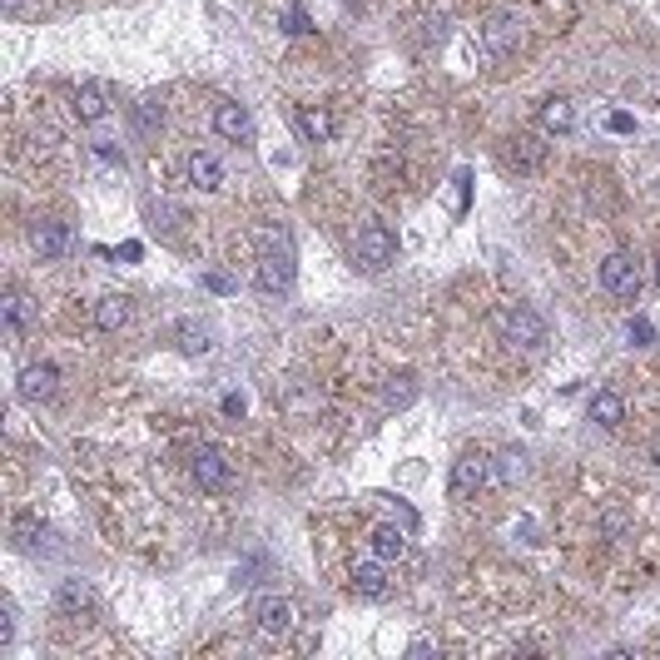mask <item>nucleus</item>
Wrapping results in <instances>:
<instances>
[{"label": "nucleus", "mask_w": 660, "mask_h": 660, "mask_svg": "<svg viewBox=\"0 0 660 660\" xmlns=\"http://www.w3.org/2000/svg\"><path fill=\"white\" fill-rule=\"evenodd\" d=\"M40 536H45V522H40V517H15V522H10V541H15V551H35Z\"/></svg>", "instance_id": "nucleus-24"}, {"label": "nucleus", "mask_w": 660, "mask_h": 660, "mask_svg": "<svg viewBox=\"0 0 660 660\" xmlns=\"http://www.w3.org/2000/svg\"><path fill=\"white\" fill-rule=\"evenodd\" d=\"M130 298L125 293H105L100 303H95V328L100 333H120V328H130Z\"/></svg>", "instance_id": "nucleus-15"}, {"label": "nucleus", "mask_w": 660, "mask_h": 660, "mask_svg": "<svg viewBox=\"0 0 660 660\" xmlns=\"http://www.w3.org/2000/svg\"><path fill=\"white\" fill-rule=\"evenodd\" d=\"M55 606H60L65 616H80V611H90V606H95V591H90V581H80V576L60 581V591H55Z\"/></svg>", "instance_id": "nucleus-18"}, {"label": "nucleus", "mask_w": 660, "mask_h": 660, "mask_svg": "<svg viewBox=\"0 0 660 660\" xmlns=\"http://www.w3.org/2000/svg\"><path fill=\"white\" fill-rule=\"evenodd\" d=\"M293 125H298V134L308 144H328L333 139V115H323V110H293Z\"/></svg>", "instance_id": "nucleus-20"}, {"label": "nucleus", "mask_w": 660, "mask_h": 660, "mask_svg": "<svg viewBox=\"0 0 660 660\" xmlns=\"http://www.w3.org/2000/svg\"><path fill=\"white\" fill-rule=\"evenodd\" d=\"M656 288H660V259H656Z\"/></svg>", "instance_id": "nucleus-35"}, {"label": "nucleus", "mask_w": 660, "mask_h": 660, "mask_svg": "<svg viewBox=\"0 0 660 660\" xmlns=\"http://www.w3.org/2000/svg\"><path fill=\"white\" fill-rule=\"evenodd\" d=\"M189 477L199 482V492H229L234 487V467H229V457L219 447H199L189 457Z\"/></svg>", "instance_id": "nucleus-6"}, {"label": "nucleus", "mask_w": 660, "mask_h": 660, "mask_svg": "<svg viewBox=\"0 0 660 660\" xmlns=\"http://www.w3.org/2000/svg\"><path fill=\"white\" fill-rule=\"evenodd\" d=\"M522 472H527V457H522V452H502V457L492 462V482H502V487L517 482Z\"/></svg>", "instance_id": "nucleus-26"}, {"label": "nucleus", "mask_w": 660, "mask_h": 660, "mask_svg": "<svg viewBox=\"0 0 660 660\" xmlns=\"http://www.w3.org/2000/svg\"><path fill=\"white\" fill-rule=\"evenodd\" d=\"M541 125L551 134H566L571 125H576V110H571V100H546L541 105Z\"/></svg>", "instance_id": "nucleus-25"}, {"label": "nucleus", "mask_w": 660, "mask_h": 660, "mask_svg": "<svg viewBox=\"0 0 660 660\" xmlns=\"http://www.w3.org/2000/svg\"><path fill=\"white\" fill-rule=\"evenodd\" d=\"M259 288L264 293H288L293 288V278H298V259H293V239H288V229H278V224H264L259 229Z\"/></svg>", "instance_id": "nucleus-1"}, {"label": "nucleus", "mask_w": 660, "mask_h": 660, "mask_svg": "<svg viewBox=\"0 0 660 660\" xmlns=\"http://www.w3.org/2000/svg\"><path fill=\"white\" fill-rule=\"evenodd\" d=\"M497 328H502V338H507L512 348H522V353H536V348L546 343V323H541V313H536V308H527V303H512V308H502Z\"/></svg>", "instance_id": "nucleus-3"}, {"label": "nucleus", "mask_w": 660, "mask_h": 660, "mask_svg": "<svg viewBox=\"0 0 660 660\" xmlns=\"http://www.w3.org/2000/svg\"><path fill=\"white\" fill-rule=\"evenodd\" d=\"M214 130L224 134L229 144H249V139H254V115H249L239 100H219V105H214Z\"/></svg>", "instance_id": "nucleus-10"}, {"label": "nucleus", "mask_w": 660, "mask_h": 660, "mask_svg": "<svg viewBox=\"0 0 660 660\" xmlns=\"http://www.w3.org/2000/svg\"><path fill=\"white\" fill-rule=\"evenodd\" d=\"M224 412H229V417H239V412H244V397L229 393V397H224Z\"/></svg>", "instance_id": "nucleus-32"}, {"label": "nucleus", "mask_w": 660, "mask_h": 660, "mask_svg": "<svg viewBox=\"0 0 660 660\" xmlns=\"http://www.w3.org/2000/svg\"><path fill=\"white\" fill-rule=\"evenodd\" d=\"M656 646H660V641H656Z\"/></svg>", "instance_id": "nucleus-37"}, {"label": "nucleus", "mask_w": 660, "mask_h": 660, "mask_svg": "<svg viewBox=\"0 0 660 660\" xmlns=\"http://www.w3.org/2000/svg\"><path fill=\"white\" fill-rule=\"evenodd\" d=\"M189 179L199 184V189H224V164H219V154H209V149H194L189 154Z\"/></svg>", "instance_id": "nucleus-17"}, {"label": "nucleus", "mask_w": 660, "mask_h": 660, "mask_svg": "<svg viewBox=\"0 0 660 660\" xmlns=\"http://www.w3.org/2000/svg\"><path fill=\"white\" fill-rule=\"evenodd\" d=\"M621 527H626V517H621V512H611V517H606V531H611V536H621Z\"/></svg>", "instance_id": "nucleus-33"}, {"label": "nucleus", "mask_w": 660, "mask_h": 660, "mask_svg": "<svg viewBox=\"0 0 660 660\" xmlns=\"http://www.w3.org/2000/svg\"><path fill=\"white\" fill-rule=\"evenodd\" d=\"M204 283H209V288H214V293H229V288H234V278H224V273H209V278H204Z\"/></svg>", "instance_id": "nucleus-31"}, {"label": "nucleus", "mask_w": 660, "mask_h": 660, "mask_svg": "<svg viewBox=\"0 0 660 660\" xmlns=\"http://www.w3.org/2000/svg\"><path fill=\"white\" fill-rule=\"evenodd\" d=\"M368 551L383 561H402L407 556V531H397V522H378L368 531Z\"/></svg>", "instance_id": "nucleus-16"}, {"label": "nucleus", "mask_w": 660, "mask_h": 660, "mask_svg": "<svg viewBox=\"0 0 660 660\" xmlns=\"http://www.w3.org/2000/svg\"><path fill=\"white\" fill-rule=\"evenodd\" d=\"M641 264H636V254H611L606 264H601V288L611 293V298H641Z\"/></svg>", "instance_id": "nucleus-8"}, {"label": "nucleus", "mask_w": 660, "mask_h": 660, "mask_svg": "<svg viewBox=\"0 0 660 660\" xmlns=\"http://www.w3.org/2000/svg\"><path fill=\"white\" fill-rule=\"evenodd\" d=\"M507 159H512L522 174H536V169H541V159H546V144H541L536 134H517V139H512V149H507Z\"/></svg>", "instance_id": "nucleus-19"}, {"label": "nucleus", "mask_w": 660, "mask_h": 660, "mask_svg": "<svg viewBox=\"0 0 660 660\" xmlns=\"http://www.w3.org/2000/svg\"><path fill=\"white\" fill-rule=\"evenodd\" d=\"M20 10V0H5V15H15Z\"/></svg>", "instance_id": "nucleus-34"}, {"label": "nucleus", "mask_w": 660, "mask_h": 660, "mask_svg": "<svg viewBox=\"0 0 660 660\" xmlns=\"http://www.w3.org/2000/svg\"><path fill=\"white\" fill-rule=\"evenodd\" d=\"M95 159H100V164H115V169H125V154H120L110 139H100V144H95Z\"/></svg>", "instance_id": "nucleus-29"}, {"label": "nucleus", "mask_w": 660, "mask_h": 660, "mask_svg": "<svg viewBox=\"0 0 660 660\" xmlns=\"http://www.w3.org/2000/svg\"><path fill=\"white\" fill-rule=\"evenodd\" d=\"M656 467H660V447H656Z\"/></svg>", "instance_id": "nucleus-36"}, {"label": "nucleus", "mask_w": 660, "mask_h": 660, "mask_svg": "<svg viewBox=\"0 0 660 660\" xmlns=\"http://www.w3.org/2000/svg\"><path fill=\"white\" fill-rule=\"evenodd\" d=\"M159 130H164V105L159 100H139L134 105V134L139 139H154Z\"/></svg>", "instance_id": "nucleus-23"}, {"label": "nucleus", "mask_w": 660, "mask_h": 660, "mask_svg": "<svg viewBox=\"0 0 660 660\" xmlns=\"http://www.w3.org/2000/svg\"><path fill=\"white\" fill-rule=\"evenodd\" d=\"M0 323H5V333H20V328L30 323V298L10 288V293L0 298Z\"/></svg>", "instance_id": "nucleus-21"}, {"label": "nucleus", "mask_w": 660, "mask_h": 660, "mask_svg": "<svg viewBox=\"0 0 660 660\" xmlns=\"http://www.w3.org/2000/svg\"><path fill=\"white\" fill-rule=\"evenodd\" d=\"M15 393H20V402H50L60 393V368L55 363H25L15 378Z\"/></svg>", "instance_id": "nucleus-9"}, {"label": "nucleus", "mask_w": 660, "mask_h": 660, "mask_svg": "<svg viewBox=\"0 0 660 660\" xmlns=\"http://www.w3.org/2000/svg\"><path fill=\"white\" fill-rule=\"evenodd\" d=\"M70 224H60V219H50V224H35V234H30V249L45 259V264H55V259H65L70 254Z\"/></svg>", "instance_id": "nucleus-12"}, {"label": "nucleus", "mask_w": 660, "mask_h": 660, "mask_svg": "<svg viewBox=\"0 0 660 660\" xmlns=\"http://www.w3.org/2000/svg\"><path fill=\"white\" fill-rule=\"evenodd\" d=\"M110 110H115V90H110L105 80H85V85L70 90V115H75L80 125H100Z\"/></svg>", "instance_id": "nucleus-5"}, {"label": "nucleus", "mask_w": 660, "mask_h": 660, "mask_svg": "<svg viewBox=\"0 0 660 660\" xmlns=\"http://www.w3.org/2000/svg\"><path fill=\"white\" fill-rule=\"evenodd\" d=\"M487 482H492V457L487 452H462L452 462V497L457 502H472Z\"/></svg>", "instance_id": "nucleus-7"}, {"label": "nucleus", "mask_w": 660, "mask_h": 660, "mask_svg": "<svg viewBox=\"0 0 660 660\" xmlns=\"http://www.w3.org/2000/svg\"><path fill=\"white\" fill-rule=\"evenodd\" d=\"M179 348H184V353H204V348H209V333L194 328V323H179Z\"/></svg>", "instance_id": "nucleus-27"}, {"label": "nucleus", "mask_w": 660, "mask_h": 660, "mask_svg": "<svg viewBox=\"0 0 660 660\" xmlns=\"http://www.w3.org/2000/svg\"><path fill=\"white\" fill-rule=\"evenodd\" d=\"M353 591H358L363 601H383V596L393 591L388 561H383V556H373V561H358V566H353Z\"/></svg>", "instance_id": "nucleus-11"}, {"label": "nucleus", "mask_w": 660, "mask_h": 660, "mask_svg": "<svg viewBox=\"0 0 660 660\" xmlns=\"http://www.w3.org/2000/svg\"><path fill=\"white\" fill-rule=\"evenodd\" d=\"M631 338H636V343H651V338H656V328H651L646 318H636V323H631Z\"/></svg>", "instance_id": "nucleus-30"}, {"label": "nucleus", "mask_w": 660, "mask_h": 660, "mask_svg": "<svg viewBox=\"0 0 660 660\" xmlns=\"http://www.w3.org/2000/svg\"><path fill=\"white\" fill-rule=\"evenodd\" d=\"M412 397H417V378L412 373H397V378H388V388H383V407L388 412H402V407H412Z\"/></svg>", "instance_id": "nucleus-22"}, {"label": "nucleus", "mask_w": 660, "mask_h": 660, "mask_svg": "<svg viewBox=\"0 0 660 660\" xmlns=\"http://www.w3.org/2000/svg\"><path fill=\"white\" fill-rule=\"evenodd\" d=\"M482 45L502 60V55H512V50L522 45V25H517L512 15H492V20H487V30H482Z\"/></svg>", "instance_id": "nucleus-13"}, {"label": "nucleus", "mask_w": 660, "mask_h": 660, "mask_svg": "<svg viewBox=\"0 0 660 660\" xmlns=\"http://www.w3.org/2000/svg\"><path fill=\"white\" fill-rule=\"evenodd\" d=\"M283 30H288V35H308V30H313L308 10H303V5H288V10H283Z\"/></svg>", "instance_id": "nucleus-28"}, {"label": "nucleus", "mask_w": 660, "mask_h": 660, "mask_svg": "<svg viewBox=\"0 0 660 660\" xmlns=\"http://www.w3.org/2000/svg\"><path fill=\"white\" fill-rule=\"evenodd\" d=\"M586 417H591L596 427L616 432V427L626 422V397L611 393V388H601V393H591V402H586Z\"/></svg>", "instance_id": "nucleus-14"}, {"label": "nucleus", "mask_w": 660, "mask_h": 660, "mask_svg": "<svg viewBox=\"0 0 660 660\" xmlns=\"http://www.w3.org/2000/svg\"><path fill=\"white\" fill-rule=\"evenodd\" d=\"M249 621H254V631L264 636V641H283L288 631H293V601H283V596H254V606H249Z\"/></svg>", "instance_id": "nucleus-4"}, {"label": "nucleus", "mask_w": 660, "mask_h": 660, "mask_svg": "<svg viewBox=\"0 0 660 660\" xmlns=\"http://www.w3.org/2000/svg\"><path fill=\"white\" fill-rule=\"evenodd\" d=\"M393 259H397L393 229H388V224H378V219L358 224V234H353V264H363L368 273H383Z\"/></svg>", "instance_id": "nucleus-2"}]
</instances>
